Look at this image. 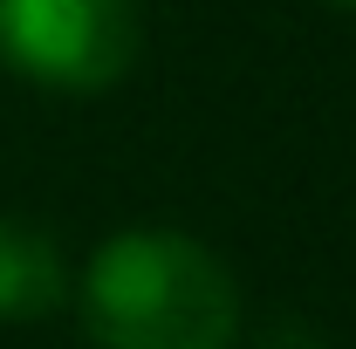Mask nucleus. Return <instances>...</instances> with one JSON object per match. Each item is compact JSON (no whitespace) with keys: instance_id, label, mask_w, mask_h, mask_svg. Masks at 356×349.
Segmentation results:
<instances>
[{"instance_id":"1","label":"nucleus","mask_w":356,"mask_h":349,"mask_svg":"<svg viewBox=\"0 0 356 349\" xmlns=\"http://www.w3.org/2000/svg\"><path fill=\"white\" fill-rule=\"evenodd\" d=\"M69 308L96 349H240V281L185 226H117L76 267Z\"/></svg>"},{"instance_id":"5","label":"nucleus","mask_w":356,"mask_h":349,"mask_svg":"<svg viewBox=\"0 0 356 349\" xmlns=\"http://www.w3.org/2000/svg\"><path fill=\"white\" fill-rule=\"evenodd\" d=\"M329 7H350V14H356V0H329Z\"/></svg>"},{"instance_id":"2","label":"nucleus","mask_w":356,"mask_h":349,"mask_svg":"<svg viewBox=\"0 0 356 349\" xmlns=\"http://www.w3.org/2000/svg\"><path fill=\"white\" fill-rule=\"evenodd\" d=\"M137 42V0H0V69L48 96L117 89Z\"/></svg>"},{"instance_id":"3","label":"nucleus","mask_w":356,"mask_h":349,"mask_svg":"<svg viewBox=\"0 0 356 349\" xmlns=\"http://www.w3.org/2000/svg\"><path fill=\"white\" fill-rule=\"evenodd\" d=\"M76 267L62 240L21 213H0V329H35L69 308Z\"/></svg>"},{"instance_id":"4","label":"nucleus","mask_w":356,"mask_h":349,"mask_svg":"<svg viewBox=\"0 0 356 349\" xmlns=\"http://www.w3.org/2000/svg\"><path fill=\"white\" fill-rule=\"evenodd\" d=\"M247 349H329V336L315 329L309 315H274V322H267Z\"/></svg>"}]
</instances>
